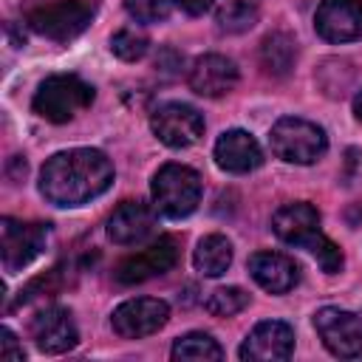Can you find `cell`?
<instances>
[{
    "mask_svg": "<svg viewBox=\"0 0 362 362\" xmlns=\"http://www.w3.org/2000/svg\"><path fill=\"white\" fill-rule=\"evenodd\" d=\"M215 23L226 34H243L257 23V6L249 0H229L218 8Z\"/></svg>",
    "mask_w": 362,
    "mask_h": 362,
    "instance_id": "7402d4cb",
    "label": "cell"
},
{
    "mask_svg": "<svg viewBox=\"0 0 362 362\" xmlns=\"http://www.w3.org/2000/svg\"><path fill=\"white\" fill-rule=\"evenodd\" d=\"M215 164L226 173L243 175L263 164V150L252 133L235 127V130L221 133V139L215 141Z\"/></svg>",
    "mask_w": 362,
    "mask_h": 362,
    "instance_id": "e0dca14e",
    "label": "cell"
},
{
    "mask_svg": "<svg viewBox=\"0 0 362 362\" xmlns=\"http://www.w3.org/2000/svg\"><path fill=\"white\" fill-rule=\"evenodd\" d=\"M187 14H204V11H209L212 8V3L215 0H175Z\"/></svg>",
    "mask_w": 362,
    "mask_h": 362,
    "instance_id": "4316f807",
    "label": "cell"
},
{
    "mask_svg": "<svg viewBox=\"0 0 362 362\" xmlns=\"http://www.w3.org/2000/svg\"><path fill=\"white\" fill-rule=\"evenodd\" d=\"M187 79L198 96L215 99V96L229 93L238 85V65L223 54H204L192 62Z\"/></svg>",
    "mask_w": 362,
    "mask_h": 362,
    "instance_id": "2e32d148",
    "label": "cell"
},
{
    "mask_svg": "<svg viewBox=\"0 0 362 362\" xmlns=\"http://www.w3.org/2000/svg\"><path fill=\"white\" fill-rule=\"evenodd\" d=\"M314 28L328 42H351L362 37V0H322Z\"/></svg>",
    "mask_w": 362,
    "mask_h": 362,
    "instance_id": "5bb4252c",
    "label": "cell"
},
{
    "mask_svg": "<svg viewBox=\"0 0 362 362\" xmlns=\"http://www.w3.org/2000/svg\"><path fill=\"white\" fill-rule=\"evenodd\" d=\"M246 305H249V294H246L243 288H238V286L215 288V291L206 297V303H204V308H206L212 317H232V314L243 311Z\"/></svg>",
    "mask_w": 362,
    "mask_h": 362,
    "instance_id": "603a6c76",
    "label": "cell"
},
{
    "mask_svg": "<svg viewBox=\"0 0 362 362\" xmlns=\"http://www.w3.org/2000/svg\"><path fill=\"white\" fill-rule=\"evenodd\" d=\"M90 23V8L82 0H57L28 11V28L40 37L65 42L79 37Z\"/></svg>",
    "mask_w": 362,
    "mask_h": 362,
    "instance_id": "5b68a950",
    "label": "cell"
},
{
    "mask_svg": "<svg viewBox=\"0 0 362 362\" xmlns=\"http://www.w3.org/2000/svg\"><path fill=\"white\" fill-rule=\"evenodd\" d=\"M31 339L42 354H65L79 342L76 322L68 308L48 305L31 320Z\"/></svg>",
    "mask_w": 362,
    "mask_h": 362,
    "instance_id": "4fadbf2b",
    "label": "cell"
},
{
    "mask_svg": "<svg viewBox=\"0 0 362 362\" xmlns=\"http://www.w3.org/2000/svg\"><path fill=\"white\" fill-rule=\"evenodd\" d=\"M0 356L3 359H11V362H23L25 359V351L17 342V337H14L11 328H0Z\"/></svg>",
    "mask_w": 362,
    "mask_h": 362,
    "instance_id": "484cf974",
    "label": "cell"
},
{
    "mask_svg": "<svg viewBox=\"0 0 362 362\" xmlns=\"http://www.w3.org/2000/svg\"><path fill=\"white\" fill-rule=\"evenodd\" d=\"M173 359L178 362H218L223 359V348L204 331H189L175 339Z\"/></svg>",
    "mask_w": 362,
    "mask_h": 362,
    "instance_id": "44dd1931",
    "label": "cell"
},
{
    "mask_svg": "<svg viewBox=\"0 0 362 362\" xmlns=\"http://www.w3.org/2000/svg\"><path fill=\"white\" fill-rule=\"evenodd\" d=\"M170 320V305L158 297H136L122 303L113 317L110 325L122 339H141L156 334L158 328H164Z\"/></svg>",
    "mask_w": 362,
    "mask_h": 362,
    "instance_id": "9c48e42d",
    "label": "cell"
},
{
    "mask_svg": "<svg viewBox=\"0 0 362 362\" xmlns=\"http://www.w3.org/2000/svg\"><path fill=\"white\" fill-rule=\"evenodd\" d=\"M147 48H150V40H147L141 31H136V28H122V31H116V34L110 37V51H113L119 59H124V62L141 59V57L147 54Z\"/></svg>",
    "mask_w": 362,
    "mask_h": 362,
    "instance_id": "cb8c5ba5",
    "label": "cell"
},
{
    "mask_svg": "<svg viewBox=\"0 0 362 362\" xmlns=\"http://www.w3.org/2000/svg\"><path fill=\"white\" fill-rule=\"evenodd\" d=\"M150 127L161 144L181 150L192 147L204 136V116L187 102H164L153 110Z\"/></svg>",
    "mask_w": 362,
    "mask_h": 362,
    "instance_id": "52a82bcc",
    "label": "cell"
},
{
    "mask_svg": "<svg viewBox=\"0 0 362 362\" xmlns=\"http://www.w3.org/2000/svg\"><path fill=\"white\" fill-rule=\"evenodd\" d=\"M175 263H178V240L170 238V235H161L158 240H153V243L144 246L141 252L124 257V260L116 266V280L124 283V286L144 283V280H150V277L167 274Z\"/></svg>",
    "mask_w": 362,
    "mask_h": 362,
    "instance_id": "30bf717a",
    "label": "cell"
},
{
    "mask_svg": "<svg viewBox=\"0 0 362 362\" xmlns=\"http://www.w3.org/2000/svg\"><path fill=\"white\" fill-rule=\"evenodd\" d=\"M252 280L269 294H286L300 280V266L283 252H255L249 257Z\"/></svg>",
    "mask_w": 362,
    "mask_h": 362,
    "instance_id": "ac0fdd59",
    "label": "cell"
},
{
    "mask_svg": "<svg viewBox=\"0 0 362 362\" xmlns=\"http://www.w3.org/2000/svg\"><path fill=\"white\" fill-rule=\"evenodd\" d=\"M294 354V328L283 320H266L257 322L243 345H240V359L246 362H280Z\"/></svg>",
    "mask_w": 362,
    "mask_h": 362,
    "instance_id": "8fae6325",
    "label": "cell"
},
{
    "mask_svg": "<svg viewBox=\"0 0 362 362\" xmlns=\"http://www.w3.org/2000/svg\"><path fill=\"white\" fill-rule=\"evenodd\" d=\"M124 8L136 23H158L167 20L173 0H124Z\"/></svg>",
    "mask_w": 362,
    "mask_h": 362,
    "instance_id": "d4e9b609",
    "label": "cell"
},
{
    "mask_svg": "<svg viewBox=\"0 0 362 362\" xmlns=\"http://www.w3.org/2000/svg\"><path fill=\"white\" fill-rule=\"evenodd\" d=\"M269 141H272V153L286 164H314L328 150L325 130L300 116L277 119L269 133Z\"/></svg>",
    "mask_w": 362,
    "mask_h": 362,
    "instance_id": "277c9868",
    "label": "cell"
},
{
    "mask_svg": "<svg viewBox=\"0 0 362 362\" xmlns=\"http://www.w3.org/2000/svg\"><path fill=\"white\" fill-rule=\"evenodd\" d=\"M156 232V215L144 201H122L107 218V238L119 246L144 243Z\"/></svg>",
    "mask_w": 362,
    "mask_h": 362,
    "instance_id": "9a60e30c",
    "label": "cell"
},
{
    "mask_svg": "<svg viewBox=\"0 0 362 362\" xmlns=\"http://www.w3.org/2000/svg\"><path fill=\"white\" fill-rule=\"evenodd\" d=\"M297 59V42L286 31H272L260 42V65L272 76H286L294 68Z\"/></svg>",
    "mask_w": 362,
    "mask_h": 362,
    "instance_id": "d6986e66",
    "label": "cell"
},
{
    "mask_svg": "<svg viewBox=\"0 0 362 362\" xmlns=\"http://www.w3.org/2000/svg\"><path fill=\"white\" fill-rule=\"evenodd\" d=\"M314 328L334 356L351 359L362 354V311L325 305L314 314Z\"/></svg>",
    "mask_w": 362,
    "mask_h": 362,
    "instance_id": "8992f818",
    "label": "cell"
},
{
    "mask_svg": "<svg viewBox=\"0 0 362 362\" xmlns=\"http://www.w3.org/2000/svg\"><path fill=\"white\" fill-rule=\"evenodd\" d=\"M272 229L283 243L291 246H303V249H314L322 240L320 232V212L317 206H311L308 201H297V204H286L274 212L272 218Z\"/></svg>",
    "mask_w": 362,
    "mask_h": 362,
    "instance_id": "7c38bea8",
    "label": "cell"
},
{
    "mask_svg": "<svg viewBox=\"0 0 362 362\" xmlns=\"http://www.w3.org/2000/svg\"><path fill=\"white\" fill-rule=\"evenodd\" d=\"M48 240V226L45 223H23L14 218L0 221V255H3V269L6 272H20L28 266Z\"/></svg>",
    "mask_w": 362,
    "mask_h": 362,
    "instance_id": "ba28073f",
    "label": "cell"
},
{
    "mask_svg": "<svg viewBox=\"0 0 362 362\" xmlns=\"http://www.w3.org/2000/svg\"><path fill=\"white\" fill-rule=\"evenodd\" d=\"M113 184V164L102 150L74 147L54 153L40 170V192L54 206H82Z\"/></svg>",
    "mask_w": 362,
    "mask_h": 362,
    "instance_id": "6da1fadb",
    "label": "cell"
},
{
    "mask_svg": "<svg viewBox=\"0 0 362 362\" xmlns=\"http://www.w3.org/2000/svg\"><path fill=\"white\" fill-rule=\"evenodd\" d=\"M192 263L206 277H221L232 266V243L223 235H206L192 252Z\"/></svg>",
    "mask_w": 362,
    "mask_h": 362,
    "instance_id": "ffe728a7",
    "label": "cell"
},
{
    "mask_svg": "<svg viewBox=\"0 0 362 362\" xmlns=\"http://www.w3.org/2000/svg\"><path fill=\"white\" fill-rule=\"evenodd\" d=\"M90 102H93V88L85 79H79L76 74H54L40 82L31 107L45 122L65 124L74 116H79L85 107H90Z\"/></svg>",
    "mask_w": 362,
    "mask_h": 362,
    "instance_id": "7a4b0ae2",
    "label": "cell"
},
{
    "mask_svg": "<svg viewBox=\"0 0 362 362\" xmlns=\"http://www.w3.org/2000/svg\"><path fill=\"white\" fill-rule=\"evenodd\" d=\"M354 116H356V119L362 122V90H359V93L354 96Z\"/></svg>",
    "mask_w": 362,
    "mask_h": 362,
    "instance_id": "83f0119b",
    "label": "cell"
},
{
    "mask_svg": "<svg viewBox=\"0 0 362 362\" xmlns=\"http://www.w3.org/2000/svg\"><path fill=\"white\" fill-rule=\"evenodd\" d=\"M156 212L164 218H187L201 204V175L187 164H164L150 184Z\"/></svg>",
    "mask_w": 362,
    "mask_h": 362,
    "instance_id": "3957f363",
    "label": "cell"
}]
</instances>
